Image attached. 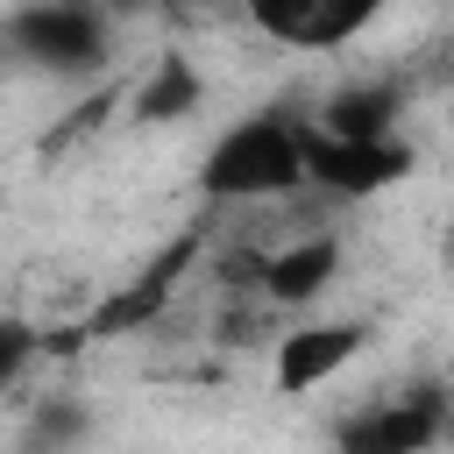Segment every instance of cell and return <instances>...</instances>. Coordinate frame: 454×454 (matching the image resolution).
I'll list each match as a JSON object with an SVG mask.
<instances>
[{
	"label": "cell",
	"instance_id": "6da1fadb",
	"mask_svg": "<svg viewBox=\"0 0 454 454\" xmlns=\"http://www.w3.org/2000/svg\"><path fill=\"white\" fill-rule=\"evenodd\" d=\"M305 184V114L291 106H262L248 121H234L199 170L206 199H284Z\"/></svg>",
	"mask_w": 454,
	"mask_h": 454
},
{
	"label": "cell",
	"instance_id": "7a4b0ae2",
	"mask_svg": "<svg viewBox=\"0 0 454 454\" xmlns=\"http://www.w3.org/2000/svg\"><path fill=\"white\" fill-rule=\"evenodd\" d=\"M0 35L28 71L50 78H99L114 64V28L99 0H21Z\"/></svg>",
	"mask_w": 454,
	"mask_h": 454
},
{
	"label": "cell",
	"instance_id": "3957f363",
	"mask_svg": "<svg viewBox=\"0 0 454 454\" xmlns=\"http://www.w3.org/2000/svg\"><path fill=\"white\" fill-rule=\"evenodd\" d=\"M411 177V142L383 135V142H340L326 128L305 121V184L326 199H376L390 184Z\"/></svg>",
	"mask_w": 454,
	"mask_h": 454
},
{
	"label": "cell",
	"instance_id": "277c9868",
	"mask_svg": "<svg viewBox=\"0 0 454 454\" xmlns=\"http://www.w3.org/2000/svg\"><path fill=\"white\" fill-rule=\"evenodd\" d=\"M454 419V390L447 383H411L369 411H355L333 440V454H426Z\"/></svg>",
	"mask_w": 454,
	"mask_h": 454
},
{
	"label": "cell",
	"instance_id": "5b68a950",
	"mask_svg": "<svg viewBox=\"0 0 454 454\" xmlns=\"http://www.w3.org/2000/svg\"><path fill=\"white\" fill-rule=\"evenodd\" d=\"M390 0H241V14L270 35V43H291V50H340L355 43Z\"/></svg>",
	"mask_w": 454,
	"mask_h": 454
},
{
	"label": "cell",
	"instance_id": "8992f818",
	"mask_svg": "<svg viewBox=\"0 0 454 454\" xmlns=\"http://www.w3.org/2000/svg\"><path fill=\"white\" fill-rule=\"evenodd\" d=\"M362 348H369V319L298 326V333H284V340H277V390H284V397H305V390H319L326 376H340Z\"/></svg>",
	"mask_w": 454,
	"mask_h": 454
},
{
	"label": "cell",
	"instance_id": "52a82bcc",
	"mask_svg": "<svg viewBox=\"0 0 454 454\" xmlns=\"http://www.w3.org/2000/svg\"><path fill=\"white\" fill-rule=\"evenodd\" d=\"M192 248H199V234H184L177 248H163V255H156L135 284H121V291H114V298H106V305L78 326V340H85V333H135V326H149V319L170 305V291H177V277H184Z\"/></svg>",
	"mask_w": 454,
	"mask_h": 454
},
{
	"label": "cell",
	"instance_id": "ba28073f",
	"mask_svg": "<svg viewBox=\"0 0 454 454\" xmlns=\"http://www.w3.org/2000/svg\"><path fill=\"white\" fill-rule=\"evenodd\" d=\"M333 270H340V241L333 234H305V241H284L277 255H262L255 284H262L270 305H305V298H319L333 284Z\"/></svg>",
	"mask_w": 454,
	"mask_h": 454
},
{
	"label": "cell",
	"instance_id": "9c48e42d",
	"mask_svg": "<svg viewBox=\"0 0 454 454\" xmlns=\"http://www.w3.org/2000/svg\"><path fill=\"white\" fill-rule=\"evenodd\" d=\"M397 85L390 78H362V85H340L326 106H319V121L312 128H326V135H340V142H383V135H397Z\"/></svg>",
	"mask_w": 454,
	"mask_h": 454
},
{
	"label": "cell",
	"instance_id": "30bf717a",
	"mask_svg": "<svg viewBox=\"0 0 454 454\" xmlns=\"http://www.w3.org/2000/svg\"><path fill=\"white\" fill-rule=\"evenodd\" d=\"M199 92H206V78H199V64L192 57H156L149 64V78L135 85V99H128V114L142 121V128H163V121H184L192 106H199Z\"/></svg>",
	"mask_w": 454,
	"mask_h": 454
},
{
	"label": "cell",
	"instance_id": "8fae6325",
	"mask_svg": "<svg viewBox=\"0 0 454 454\" xmlns=\"http://www.w3.org/2000/svg\"><path fill=\"white\" fill-rule=\"evenodd\" d=\"M85 433V411L71 404V397H50L43 411H35V433H28V454H64L71 440Z\"/></svg>",
	"mask_w": 454,
	"mask_h": 454
},
{
	"label": "cell",
	"instance_id": "7c38bea8",
	"mask_svg": "<svg viewBox=\"0 0 454 454\" xmlns=\"http://www.w3.org/2000/svg\"><path fill=\"white\" fill-rule=\"evenodd\" d=\"M35 348H43V340H35V326H28V319H0V390L28 369V355H35Z\"/></svg>",
	"mask_w": 454,
	"mask_h": 454
},
{
	"label": "cell",
	"instance_id": "4fadbf2b",
	"mask_svg": "<svg viewBox=\"0 0 454 454\" xmlns=\"http://www.w3.org/2000/svg\"><path fill=\"white\" fill-rule=\"evenodd\" d=\"M447 262H454V234H447Z\"/></svg>",
	"mask_w": 454,
	"mask_h": 454
},
{
	"label": "cell",
	"instance_id": "5bb4252c",
	"mask_svg": "<svg viewBox=\"0 0 454 454\" xmlns=\"http://www.w3.org/2000/svg\"><path fill=\"white\" fill-rule=\"evenodd\" d=\"M447 390H454V376H447Z\"/></svg>",
	"mask_w": 454,
	"mask_h": 454
}]
</instances>
